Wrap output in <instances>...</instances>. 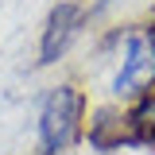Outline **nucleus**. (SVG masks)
<instances>
[{
  "mask_svg": "<svg viewBox=\"0 0 155 155\" xmlns=\"http://www.w3.org/2000/svg\"><path fill=\"white\" fill-rule=\"evenodd\" d=\"M39 155H43V151H39Z\"/></svg>",
  "mask_w": 155,
  "mask_h": 155,
  "instance_id": "obj_6",
  "label": "nucleus"
},
{
  "mask_svg": "<svg viewBox=\"0 0 155 155\" xmlns=\"http://www.w3.org/2000/svg\"><path fill=\"white\" fill-rule=\"evenodd\" d=\"M128 116H132V132H136V147L155 155V93H140L128 105Z\"/></svg>",
  "mask_w": 155,
  "mask_h": 155,
  "instance_id": "obj_5",
  "label": "nucleus"
},
{
  "mask_svg": "<svg viewBox=\"0 0 155 155\" xmlns=\"http://www.w3.org/2000/svg\"><path fill=\"white\" fill-rule=\"evenodd\" d=\"M116 97H140L155 93V31H132L124 39L120 66L113 74Z\"/></svg>",
  "mask_w": 155,
  "mask_h": 155,
  "instance_id": "obj_2",
  "label": "nucleus"
},
{
  "mask_svg": "<svg viewBox=\"0 0 155 155\" xmlns=\"http://www.w3.org/2000/svg\"><path fill=\"white\" fill-rule=\"evenodd\" d=\"M89 147L93 151H120V147H136V132H132V116L128 109H116V105H105L89 116Z\"/></svg>",
  "mask_w": 155,
  "mask_h": 155,
  "instance_id": "obj_4",
  "label": "nucleus"
},
{
  "mask_svg": "<svg viewBox=\"0 0 155 155\" xmlns=\"http://www.w3.org/2000/svg\"><path fill=\"white\" fill-rule=\"evenodd\" d=\"M85 93L70 85V81H62L54 85L51 93L43 97V105H39V151L43 155H66L74 147L78 140L85 136Z\"/></svg>",
  "mask_w": 155,
  "mask_h": 155,
  "instance_id": "obj_1",
  "label": "nucleus"
},
{
  "mask_svg": "<svg viewBox=\"0 0 155 155\" xmlns=\"http://www.w3.org/2000/svg\"><path fill=\"white\" fill-rule=\"evenodd\" d=\"M85 27V8L78 0H58L47 12L43 35H39V66H54L58 58L74 47V39Z\"/></svg>",
  "mask_w": 155,
  "mask_h": 155,
  "instance_id": "obj_3",
  "label": "nucleus"
}]
</instances>
